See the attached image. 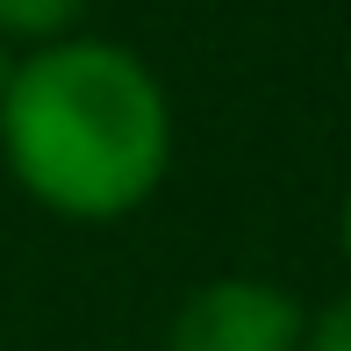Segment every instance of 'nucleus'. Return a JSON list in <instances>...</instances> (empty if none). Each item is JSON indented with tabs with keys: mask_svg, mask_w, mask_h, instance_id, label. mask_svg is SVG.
<instances>
[{
	"mask_svg": "<svg viewBox=\"0 0 351 351\" xmlns=\"http://www.w3.org/2000/svg\"><path fill=\"white\" fill-rule=\"evenodd\" d=\"M0 165L65 222H122L172 172V93L115 36L36 43L0 86Z\"/></svg>",
	"mask_w": 351,
	"mask_h": 351,
	"instance_id": "f257e3e1",
	"label": "nucleus"
},
{
	"mask_svg": "<svg viewBox=\"0 0 351 351\" xmlns=\"http://www.w3.org/2000/svg\"><path fill=\"white\" fill-rule=\"evenodd\" d=\"M308 308L265 273H215L186 287L165 323V351H301Z\"/></svg>",
	"mask_w": 351,
	"mask_h": 351,
	"instance_id": "f03ea898",
	"label": "nucleus"
},
{
	"mask_svg": "<svg viewBox=\"0 0 351 351\" xmlns=\"http://www.w3.org/2000/svg\"><path fill=\"white\" fill-rule=\"evenodd\" d=\"M93 0H0V36L14 51H36V43H58L86 22Z\"/></svg>",
	"mask_w": 351,
	"mask_h": 351,
	"instance_id": "7ed1b4c3",
	"label": "nucleus"
},
{
	"mask_svg": "<svg viewBox=\"0 0 351 351\" xmlns=\"http://www.w3.org/2000/svg\"><path fill=\"white\" fill-rule=\"evenodd\" d=\"M301 351H351V287H344V294H330L323 308L308 315V330H301Z\"/></svg>",
	"mask_w": 351,
	"mask_h": 351,
	"instance_id": "20e7f679",
	"label": "nucleus"
},
{
	"mask_svg": "<svg viewBox=\"0 0 351 351\" xmlns=\"http://www.w3.org/2000/svg\"><path fill=\"white\" fill-rule=\"evenodd\" d=\"M337 251H344V265H351V186H344V201H337Z\"/></svg>",
	"mask_w": 351,
	"mask_h": 351,
	"instance_id": "39448f33",
	"label": "nucleus"
},
{
	"mask_svg": "<svg viewBox=\"0 0 351 351\" xmlns=\"http://www.w3.org/2000/svg\"><path fill=\"white\" fill-rule=\"evenodd\" d=\"M14 58H22V51H14V43L0 36V86H8V79H14Z\"/></svg>",
	"mask_w": 351,
	"mask_h": 351,
	"instance_id": "423d86ee",
	"label": "nucleus"
}]
</instances>
